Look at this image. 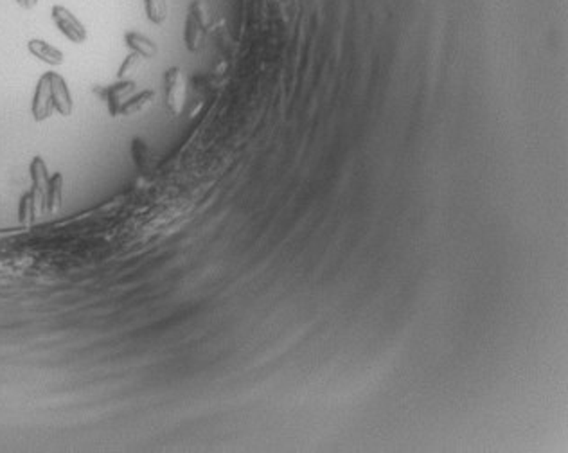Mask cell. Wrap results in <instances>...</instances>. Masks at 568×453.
Here are the masks:
<instances>
[{
  "label": "cell",
  "instance_id": "obj_1",
  "mask_svg": "<svg viewBox=\"0 0 568 453\" xmlns=\"http://www.w3.org/2000/svg\"><path fill=\"white\" fill-rule=\"evenodd\" d=\"M209 25V11L207 4L201 0H195L189 5V13L186 19V29H184V42H186L187 51L196 52L204 43L205 33Z\"/></svg>",
  "mask_w": 568,
  "mask_h": 453
},
{
  "label": "cell",
  "instance_id": "obj_8",
  "mask_svg": "<svg viewBox=\"0 0 568 453\" xmlns=\"http://www.w3.org/2000/svg\"><path fill=\"white\" fill-rule=\"evenodd\" d=\"M28 51L33 54L34 58H38L40 61L47 63L51 67H60L63 61H65V56L60 49H56L51 43H47L45 40H40V38H33L28 42Z\"/></svg>",
  "mask_w": 568,
  "mask_h": 453
},
{
  "label": "cell",
  "instance_id": "obj_4",
  "mask_svg": "<svg viewBox=\"0 0 568 453\" xmlns=\"http://www.w3.org/2000/svg\"><path fill=\"white\" fill-rule=\"evenodd\" d=\"M54 112V103H52L51 83H49V74H43L36 83L33 96V104H31V113L36 122L47 121Z\"/></svg>",
  "mask_w": 568,
  "mask_h": 453
},
{
  "label": "cell",
  "instance_id": "obj_3",
  "mask_svg": "<svg viewBox=\"0 0 568 453\" xmlns=\"http://www.w3.org/2000/svg\"><path fill=\"white\" fill-rule=\"evenodd\" d=\"M51 16L52 22L56 23L58 31H60L67 40H70L72 43H78V45L87 42V38H89L87 29H85L83 23L80 22V19H76V14H72V11L67 10L65 5H52Z\"/></svg>",
  "mask_w": 568,
  "mask_h": 453
},
{
  "label": "cell",
  "instance_id": "obj_6",
  "mask_svg": "<svg viewBox=\"0 0 568 453\" xmlns=\"http://www.w3.org/2000/svg\"><path fill=\"white\" fill-rule=\"evenodd\" d=\"M47 74H49V83H51L54 110H56V112L63 117L72 115V110H74V101H72V96H70V90H69L67 81L63 80L58 72H47Z\"/></svg>",
  "mask_w": 568,
  "mask_h": 453
},
{
  "label": "cell",
  "instance_id": "obj_14",
  "mask_svg": "<svg viewBox=\"0 0 568 453\" xmlns=\"http://www.w3.org/2000/svg\"><path fill=\"white\" fill-rule=\"evenodd\" d=\"M144 10L148 19L157 25L168 20V0H144Z\"/></svg>",
  "mask_w": 568,
  "mask_h": 453
},
{
  "label": "cell",
  "instance_id": "obj_13",
  "mask_svg": "<svg viewBox=\"0 0 568 453\" xmlns=\"http://www.w3.org/2000/svg\"><path fill=\"white\" fill-rule=\"evenodd\" d=\"M38 212V200L34 197V192L29 189L22 198H20L19 206V220L22 225H31L36 220Z\"/></svg>",
  "mask_w": 568,
  "mask_h": 453
},
{
  "label": "cell",
  "instance_id": "obj_2",
  "mask_svg": "<svg viewBox=\"0 0 568 453\" xmlns=\"http://www.w3.org/2000/svg\"><path fill=\"white\" fill-rule=\"evenodd\" d=\"M187 81L180 67H171L164 74V101L169 113L178 117L186 108Z\"/></svg>",
  "mask_w": 568,
  "mask_h": 453
},
{
  "label": "cell",
  "instance_id": "obj_12",
  "mask_svg": "<svg viewBox=\"0 0 568 453\" xmlns=\"http://www.w3.org/2000/svg\"><path fill=\"white\" fill-rule=\"evenodd\" d=\"M153 99H155V90H144V92L135 93V96H131V98L128 99L124 104H122L121 110H119V115H122V117L135 115V113L142 112V110H146L149 104L153 103Z\"/></svg>",
  "mask_w": 568,
  "mask_h": 453
},
{
  "label": "cell",
  "instance_id": "obj_16",
  "mask_svg": "<svg viewBox=\"0 0 568 453\" xmlns=\"http://www.w3.org/2000/svg\"><path fill=\"white\" fill-rule=\"evenodd\" d=\"M17 4H19L22 10H33V8H36L38 0H17Z\"/></svg>",
  "mask_w": 568,
  "mask_h": 453
},
{
  "label": "cell",
  "instance_id": "obj_5",
  "mask_svg": "<svg viewBox=\"0 0 568 453\" xmlns=\"http://www.w3.org/2000/svg\"><path fill=\"white\" fill-rule=\"evenodd\" d=\"M29 173H31V180H33L31 191L34 192V197L38 200V212L42 216H47V187H49L51 177H49V169H47L42 157H34L31 160Z\"/></svg>",
  "mask_w": 568,
  "mask_h": 453
},
{
  "label": "cell",
  "instance_id": "obj_11",
  "mask_svg": "<svg viewBox=\"0 0 568 453\" xmlns=\"http://www.w3.org/2000/svg\"><path fill=\"white\" fill-rule=\"evenodd\" d=\"M63 201V175L54 173L47 187V214H56Z\"/></svg>",
  "mask_w": 568,
  "mask_h": 453
},
{
  "label": "cell",
  "instance_id": "obj_7",
  "mask_svg": "<svg viewBox=\"0 0 568 453\" xmlns=\"http://www.w3.org/2000/svg\"><path fill=\"white\" fill-rule=\"evenodd\" d=\"M135 92V81L133 80H122L116 85H110L105 89V96H107V104L110 115L117 117L119 110L128 99Z\"/></svg>",
  "mask_w": 568,
  "mask_h": 453
},
{
  "label": "cell",
  "instance_id": "obj_15",
  "mask_svg": "<svg viewBox=\"0 0 568 453\" xmlns=\"http://www.w3.org/2000/svg\"><path fill=\"white\" fill-rule=\"evenodd\" d=\"M140 60H142V58H140L139 54H135V52H130V54L124 58V61H122V65L119 67V72H117V78H119V81L128 80V76L139 69Z\"/></svg>",
  "mask_w": 568,
  "mask_h": 453
},
{
  "label": "cell",
  "instance_id": "obj_9",
  "mask_svg": "<svg viewBox=\"0 0 568 453\" xmlns=\"http://www.w3.org/2000/svg\"><path fill=\"white\" fill-rule=\"evenodd\" d=\"M131 157H133V162H135L137 169H139L142 175L151 173L155 168H157V159L153 157L151 150L148 148L144 140L135 137L131 139Z\"/></svg>",
  "mask_w": 568,
  "mask_h": 453
},
{
  "label": "cell",
  "instance_id": "obj_10",
  "mask_svg": "<svg viewBox=\"0 0 568 453\" xmlns=\"http://www.w3.org/2000/svg\"><path fill=\"white\" fill-rule=\"evenodd\" d=\"M124 42L131 52L139 54L140 58H155L159 54V47L155 45L153 40H149L144 34L137 33V31H130L124 34Z\"/></svg>",
  "mask_w": 568,
  "mask_h": 453
}]
</instances>
